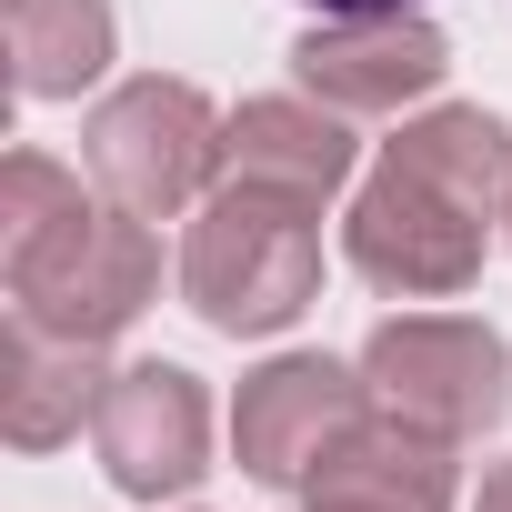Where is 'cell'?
<instances>
[{"mask_svg": "<svg viewBox=\"0 0 512 512\" xmlns=\"http://www.w3.org/2000/svg\"><path fill=\"white\" fill-rule=\"evenodd\" d=\"M322 201L272 191V181H221L181 241V302L231 332V342H262L282 322L312 312L322 292Z\"/></svg>", "mask_w": 512, "mask_h": 512, "instance_id": "obj_1", "label": "cell"}, {"mask_svg": "<svg viewBox=\"0 0 512 512\" xmlns=\"http://www.w3.org/2000/svg\"><path fill=\"white\" fill-rule=\"evenodd\" d=\"M0 272H11V322L51 332V342H111L151 312L161 292V241L141 211H91L71 201L61 221L41 231H11L0 241Z\"/></svg>", "mask_w": 512, "mask_h": 512, "instance_id": "obj_2", "label": "cell"}, {"mask_svg": "<svg viewBox=\"0 0 512 512\" xmlns=\"http://www.w3.org/2000/svg\"><path fill=\"white\" fill-rule=\"evenodd\" d=\"M492 221L472 191H452L442 171L382 151L372 181L352 191V221H342V251L372 292H402V302H452L482 282V251H492Z\"/></svg>", "mask_w": 512, "mask_h": 512, "instance_id": "obj_3", "label": "cell"}, {"mask_svg": "<svg viewBox=\"0 0 512 512\" xmlns=\"http://www.w3.org/2000/svg\"><path fill=\"white\" fill-rule=\"evenodd\" d=\"M81 151H91V181L121 201V211H141V221H171V211H191L201 191H211V171H221V111L191 91V81H121L101 111H91V131H81Z\"/></svg>", "mask_w": 512, "mask_h": 512, "instance_id": "obj_4", "label": "cell"}, {"mask_svg": "<svg viewBox=\"0 0 512 512\" xmlns=\"http://www.w3.org/2000/svg\"><path fill=\"white\" fill-rule=\"evenodd\" d=\"M362 382L382 412L442 432V442H472L512 412V352L492 322H452V312H412V322H382L362 342Z\"/></svg>", "mask_w": 512, "mask_h": 512, "instance_id": "obj_5", "label": "cell"}, {"mask_svg": "<svg viewBox=\"0 0 512 512\" xmlns=\"http://www.w3.org/2000/svg\"><path fill=\"white\" fill-rule=\"evenodd\" d=\"M362 372H342L332 352H282V362H262L241 382V402H231V452H241V472L251 482H272V492H302L312 472H322V452L362 422Z\"/></svg>", "mask_w": 512, "mask_h": 512, "instance_id": "obj_6", "label": "cell"}, {"mask_svg": "<svg viewBox=\"0 0 512 512\" xmlns=\"http://www.w3.org/2000/svg\"><path fill=\"white\" fill-rule=\"evenodd\" d=\"M91 442H101L111 492L171 502L211 472V402L181 362H131V372H111V392L91 412Z\"/></svg>", "mask_w": 512, "mask_h": 512, "instance_id": "obj_7", "label": "cell"}, {"mask_svg": "<svg viewBox=\"0 0 512 512\" xmlns=\"http://www.w3.org/2000/svg\"><path fill=\"white\" fill-rule=\"evenodd\" d=\"M292 71L312 101L332 111H402L422 91H442L452 71V41L422 21V11H352V21H322L292 41Z\"/></svg>", "mask_w": 512, "mask_h": 512, "instance_id": "obj_8", "label": "cell"}, {"mask_svg": "<svg viewBox=\"0 0 512 512\" xmlns=\"http://www.w3.org/2000/svg\"><path fill=\"white\" fill-rule=\"evenodd\" d=\"M302 492H322V502H372V512H452V442L422 432V422H402V412H362V422L322 452V472H312Z\"/></svg>", "mask_w": 512, "mask_h": 512, "instance_id": "obj_9", "label": "cell"}, {"mask_svg": "<svg viewBox=\"0 0 512 512\" xmlns=\"http://www.w3.org/2000/svg\"><path fill=\"white\" fill-rule=\"evenodd\" d=\"M221 161H231V181H272V191L332 201L352 181V131H342L332 101H241L221 121Z\"/></svg>", "mask_w": 512, "mask_h": 512, "instance_id": "obj_10", "label": "cell"}, {"mask_svg": "<svg viewBox=\"0 0 512 512\" xmlns=\"http://www.w3.org/2000/svg\"><path fill=\"white\" fill-rule=\"evenodd\" d=\"M111 372H101V342H51L31 322H11V382H0V432L21 452H51L71 442L91 412H101Z\"/></svg>", "mask_w": 512, "mask_h": 512, "instance_id": "obj_11", "label": "cell"}, {"mask_svg": "<svg viewBox=\"0 0 512 512\" xmlns=\"http://www.w3.org/2000/svg\"><path fill=\"white\" fill-rule=\"evenodd\" d=\"M111 0H0V51L21 101H81L111 71Z\"/></svg>", "mask_w": 512, "mask_h": 512, "instance_id": "obj_12", "label": "cell"}, {"mask_svg": "<svg viewBox=\"0 0 512 512\" xmlns=\"http://www.w3.org/2000/svg\"><path fill=\"white\" fill-rule=\"evenodd\" d=\"M322 21H352V11H422V0H312Z\"/></svg>", "mask_w": 512, "mask_h": 512, "instance_id": "obj_13", "label": "cell"}, {"mask_svg": "<svg viewBox=\"0 0 512 512\" xmlns=\"http://www.w3.org/2000/svg\"><path fill=\"white\" fill-rule=\"evenodd\" d=\"M472 512H512V462H492V472H482V502H472Z\"/></svg>", "mask_w": 512, "mask_h": 512, "instance_id": "obj_14", "label": "cell"}, {"mask_svg": "<svg viewBox=\"0 0 512 512\" xmlns=\"http://www.w3.org/2000/svg\"><path fill=\"white\" fill-rule=\"evenodd\" d=\"M302 512H372V502H322V492H302Z\"/></svg>", "mask_w": 512, "mask_h": 512, "instance_id": "obj_15", "label": "cell"}]
</instances>
